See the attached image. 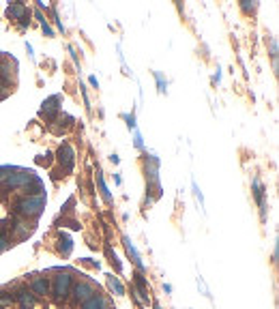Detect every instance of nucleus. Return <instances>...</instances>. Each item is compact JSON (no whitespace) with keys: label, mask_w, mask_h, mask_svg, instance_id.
Segmentation results:
<instances>
[{"label":"nucleus","mask_w":279,"mask_h":309,"mask_svg":"<svg viewBox=\"0 0 279 309\" xmlns=\"http://www.w3.org/2000/svg\"><path fill=\"white\" fill-rule=\"evenodd\" d=\"M155 77H157V82H159V90L164 93L166 90V84H164V77H161V73H155Z\"/></svg>","instance_id":"obj_19"},{"label":"nucleus","mask_w":279,"mask_h":309,"mask_svg":"<svg viewBox=\"0 0 279 309\" xmlns=\"http://www.w3.org/2000/svg\"><path fill=\"white\" fill-rule=\"evenodd\" d=\"M243 9L249 11V9H256V4H249V2H243Z\"/></svg>","instance_id":"obj_22"},{"label":"nucleus","mask_w":279,"mask_h":309,"mask_svg":"<svg viewBox=\"0 0 279 309\" xmlns=\"http://www.w3.org/2000/svg\"><path fill=\"white\" fill-rule=\"evenodd\" d=\"M71 249H73V243H71V238H69V236H62V238H60V251H62L64 256H69Z\"/></svg>","instance_id":"obj_14"},{"label":"nucleus","mask_w":279,"mask_h":309,"mask_svg":"<svg viewBox=\"0 0 279 309\" xmlns=\"http://www.w3.org/2000/svg\"><path fill=\"white\" fill-rule=\"evenodd\" d=\"M6 243H9V238H6L4 232H0V251L6 249Z\"/></svg>","instance_id":"obj_17"},{"label":"nucleus","mask_w":279,"mask_h":309,"mask_svg":"<svg viewBox=\"0 0 279 309\" xmlns=\"http://www.w3.org/2000/svg\"><path fill=\"white\" fill-rule=\"evenodd\" d=\"M82 309H108V301L103 299V296L99 294H95L93 299H88V301H84V305Z\"/></svg>","instance_id":"obj_11"},{"label":"nucleus","mask_w":279,"mask_h":309,"mask_svg":"<svg viewBox=\"0 0 279 309\" xmlns=\"http://www.w3.org/2000/svg\"><path fill=\"white\" fill-rule=\"evenodd\" d=\"M73 157H75V153H73V148H71L69 144H62L60 148H58V161L62 163L64 172L73 170Z\"/></svg>","instance_id":"obj_3"},{"label":"nucleus","mask_w":279,"mask_h":309,"mask_svg":"<svg viewBox=\"0 0 279 309\" xmlns=\"http://www.w3.org/2000/svg\"><path fill=\"white\" fill-rule=\"evenodd\" d=\"M97 180H99V189H101V196H103V200H106V202H112V196H110L108 187H106V183H103V176H99Z\"/></svg>","instance_id":"obj_15"},{"label":"nucleus","mask_w":279,"mask_h":309,"mask_svg":"<svg viewBox=\"0 0 279 309\" xmlns=\"http://www.w3.org/2000/svg\"><path fill=\"white\" fill-rule=\"evenodd\" d=\"M43 204H45V198L43 196H28V198L19 200L15 210L19 212V215H24V217H37L39 212H41Z\"/></svg>","instance_id":"obj_1"},{"label":"nucleus","mask_w":279,"mask_h":309,"mask_svg":"<svg viewBox=\"0 0 279 309\" xmlns=\"http://www.w3.org/2000/svg\"><path fill=\"white\" fill-rule=\"evenodd\" d=\"M88 82H90V84H93V86H99V82H97V77H95V75H93V77H90V80H88Z\"/></svg>","instance_id":"obj_23"},{"label":"nucleus","mask_w":279,"mask_h":309,"mask_svg":"<svg viewBox=\"0 0 279 309\" xmlns=\"http://www.w3.org/2000/svg\"><path fill=\"white\" fill-rule=\"evenodd\" d=\"M155 309H161V307H159V305H155Z\"/></svg>","instance_id":"obj_24"},{"label":"nucleus","mask_w":279,"mask_h":309,"mask_svg":"<svg viewBox=\"0 0 279 309\" xmlns=\"http://www.w3.org/2000/svg\"><path fill=\"white\" fill-rule=\"evenodd\" d=\"M13 299H17V301H19V305H22L24 309H32V307H35V294L28 292L26 288L17 290V294L13 296Z\"/></svg>","instance_id":"obj_7"},{"label":"nucleus","mask_w":279,"mask_h":309,"mask_svg":"<svg viewBox=\"0 0 279 309\" xmlns=\"http://www.w3.org/2000/svg\"><path fill=\"white\" fill-rule=\"evenodd\" d=\"M73 292H75V299L84 303V301H88V299H93V296H95V288L90 286V283H86V281H80L73 288Z\"/></svg>","instance_id":"obj_5"},{"label":"nucleus","mask_w":279,"mask_h":309,"mask_svg":"<svg viewBox=\"0 0 279 309\" xmlns=\"http://www.w3.org/2000/svg\"><path fill=\"white\" fill-rule=\"evenodd\" d=\"M69 288H71V275L69 273H62L54 277V283H52V292H54L56 299H64L69 294Z\"/></svg>","instance_id":"obj_2"},{"label":"nucleus","mask_w":279,"mask_h":309,"mask_svg":"<svg viewBox=\"0 0 279 309\" xmlns=\"http://www.w3.org/2000/svg\"><path fill=\"white\" fill-rule=\"evenodd\" d=\"M254 193H256L258 204H260V212H262V219H264V215H267V206H264V189H262L260 178H256V180H254Z\"/></svg>","instance_id":"obj_12"},{"label":"nucleus","mask_w":279,"mask_h":309,"mask_svg":"<svg viewBox=\"0 0 279 309\" xmlns=\"http://www.w3.org/2000/svg\"><path fill=\"white\" fill-rule=\"evenodd\" d=\"M58 103H60V97H58V95L50 97L48 101H43L41 116H45L48 120H54V118H56V114H58Z\"/></svg>","instance_id":"obj_4"},{"label":"nucleus","mask_w":279,"mask_h":309,"mask_svg":"<svg viewBox=\"0 0 279 309\" xmlns=\"http://www.w3.org/2000/svg\"><path fill=\"white\" fill-rule=\"evenodd\" d=\"M108 281H110V288H112L116 294H125V288H122V283L118 281V277L110 275V277H108Z\"/></svg>","instance_id":"obj_13"},{"label":"nucleus","mask_w":279,"mask_h":309,"mask_svg":"<svg viewBox=\"0 0 279 309\" xmlns=\"http://www.w3.org/2000/svg\"><path fill=\"white\" fill-rule=\"evenodd\" d=\"M32 180V174L30 172H17V174H11L9 178H6V187H24V185H28Z\"/></svg>","instance_id":"obj_6"},{"label":"nucleus","mask_w":279,"mask_h":309,"mask_svg":"<svg viewBox=\"0 0 279 309\" xmlns=\"http://www.w3.org/2000/svg\"><path fill=\"white\" fill-rule=\"evenodd\" d=\"M30 288H32V292H35V294L45 296V294L50 292V281L45 279V277H35L32 283H30Z\"/></svg>","instance_id":"obj_9"},{"label":"nucleus","mask_w":279,"mask_h":309,"mask_svg":"<svg viewBox=\"0 0 279 309\" xmlns=\"http://www.w3.org/2000/svg\"><path fill=\"white\" fill-rule=\"evenodd\" d=\"M13 305V296L11 294H0V307H9Z\"/></svg>","instance_id":"obj_16"},{"label":"nucleus","mask_w":279,"mask_h":309,"mask_svg":"<svg viewBox=\"0 0 279 309\" xmlns=\"http://www.w3.org/2000/svg\"><path fill=\"white\" fill-rule=\"evenodd\" d=\"M6 15L13 17V19H24V17H28V9H26L22 2H15L6 9Z\"/></svg>","instance_id":"obj_10"},{"label":"nucleus","mask_w":279,"mask_h":309,"mask_svg":"<svg viewBox=\"0 0 279 309\" xmlns=\"http://www.w3.org/2000/svg\"><path fill=\"white\" fill-rule=\"evenodd\" d=\"M52 157H54V154H52V153H45V157H41V159H39V163H45V165H50V163H52Z\"/></svg>","instance_id":"obj_18"},{"label":"nucleus","mask_w":279,"mask_h":309,"mask_svg":"<svg viewBox=\"0 0 279 309\" xmlns=\"http://www.w3.org/2000/svg\"><path fill=\"white\" fill-rule=\"evenodd\" d=\"M135 146L142 148V135L140 133H135Z\"/></svg>","instance_id":"obj_20"},{"label":"nucleus","mask_w":279,"mask_h":309,"mask_svg":"<svg viewBox=\"0 0 279 309\" xmlns=\"http://www.w3.org/2000/svg\"><path fill=\"white\" fill-rule=\"evenodd\" d=\"M122 243H125V249H127V254L131 256V260L135 262V266H138V270H140V273H144V264H142V260H140V254H138V249L133 247V243L129 241L127 236L122 238Z\"/></svg>","instance_id":"obj_8"},{"label":"nucleus","mask_w":279,"mask_h":309,"mask_svg":"<svg viewBox=\"0 0 279 309\" xmlns=\"http://www.w3.org/2000/svg\"><path fill=\"white\" fill-rule=\"evenodd\" d=\"M127 120H129V127L135 129V118H133V116H127Z\"/></svg>","instance_id":"obj_21"}]
</instances>
